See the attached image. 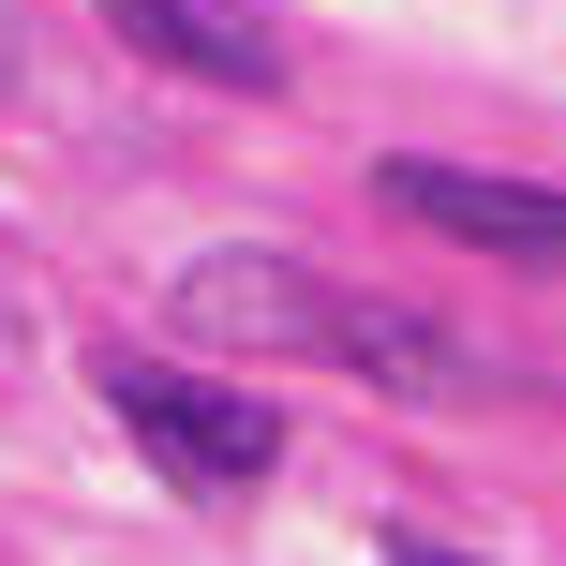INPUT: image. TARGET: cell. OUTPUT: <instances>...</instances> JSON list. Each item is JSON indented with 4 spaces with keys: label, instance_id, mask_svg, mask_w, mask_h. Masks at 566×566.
<instances>
[{
    "label": "cell",
    "instance_id": "2",
    "mask_svg": "<svg viewBox=\"0 0 566 566\" xmlns=\"http://www.w3.org/2000/svg\"><path fill=\"white\" fill-rule=\"evenodd\" d=\"M105 418L135 432L195 507H239L283 462V402L269 388H209V373H179V358H105Z\"/></svg>",
    "mask_w": 566,
    "mask_h": 566
},
{
    "label": "cell",
    "instance_id": "5",
    "mask_svg": "<svg viewBox=\"0 0 566 566\" xmlns=\"http://www.w3.org/2000/svg\"><path fill=\"white\" fill-rule=\"evenodd\" d=\"M388 566H478V552H432V537H388Z\"/></svg>",
    "mask_w": 566,
    "mask_h": 566
},
{
    "label": "cell",
    "instance_id": "6",
    "mask_svg": "<svg viewBox=\"0 0 566 566\" xmlns=\"http://www.w3.org/2000/svg\"><path fill=\"white\" fill-rule=\"evenodd\" d=\"M0 90H15V15H0Z\"/></svg>",
    "mask_w": 566,
    "mask_h": 566
},
{
    "label": "cell",
    "instance_id": "1",
    "mask_svg": "<svg viewBox=\"0 0 566 566\" xmlns=\"http://www.w3.org/2000/svg\"><path fill=\"white\" fill-rule=\"evenodd\" d=\"M179 328H195V343H239V358L373 373V388H402V402H478V388H492V358L448 328V313L358 298V283H328L313 254H254V239H224V254L179 269Z\"/></svg>",
    "mask_w": 566,
    "mask_h": 566
},
{
    "label": "cell",
    "instance_id": "4",
    "mask_svg": "<svg viewBox=\"0 0 566 566\" xmlns=\"http://www.w3.org/2000/svg\"><path fill=\"white\" fill-rule=\"evenodd\" d=\"M90 15H105L135 60L195 75V90H283V75H298V45H283L254 0H90Z\"/></svg>",
    "mask_w": 566,
    "mask_h": 566
},
{
    "label": "cell",
    "instance_id": "3",
    "mask_svg": "<svg viewBox=\"0 0 566 566\" xmlns=\"http://www.w3.org/2000/svg\"><path fill=\"white\" fill-rule=\"evenodd\" d=\"M373 209L462 239L492 269H566V195L552 179H478V165H373Z\"/></svg>",
    "mask_w": 566,
    "mask_h": 566
}]
</instances>
